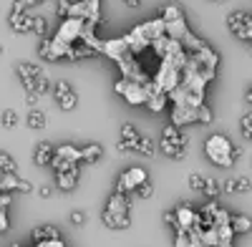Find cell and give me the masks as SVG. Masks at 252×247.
Instances as JSON below:
<instances>
[{
    "mask_svg": "<svg viewBox=\"0 0 252 247\" xmlns=\"http://www.w3.org/2000/svg\"><path fill=\"white\" fill-rule=\"evenodd\" d=\"M38 98H40V96H35V93L26 91V104H28L31 109H38Z\"/></svg>",
    "mask_w": 252,
    "mask_h": 247,
    "instance_id": "obj_46",
    "label": "cell"
},
{
    "mask_svg": "<svg viewBox=\"0 0 252 247\" xmlns=\"http://www.w3.org/2000/svg\"><path fill=\"white\" fill-rule=\"evenodd\" d=\"M0 53H3V43H0Z\"/></svg>",
    "mask_w": 252,
    "mask_h": 247,
    "instance_id": "obj_52",
    "label": "cell"
},
{
    "mask_svg": "<svg viewBox=\"0 0 252 247\" xmlns=\"http://www.w3.org/2000/svg\"><path fill=\"white\" fill-rule=\"evenodd\" d=\"M0 174H18V161L8 152H0Z\"/></svg>",
    "mask_w": 252,
    "mask_h": 247,
    "instance_id": "obj_31",
    "label": "cell"
},
{
    "mask_svg": "<svg viewBox=\"0 0 252 247\" xmlns=\"http://www.w3.org/2000/svg\"><path fill=\"white\" fill-rule=\"evenodd\" d=\"M51 194H53V187H48V184H46V187H40V189H38V197H40V199H48Z\"/></svg>",
    "mask_w": 252,
    "mask_h": 247,
    "instance_id": "obj_48",
    "label": "cell"
},
{
    "mask_svg": "<svg viewBox=\"0 0 252 247\" xmlns=\"http://www.w3.org/2000/svg\"><path fill=\"white\" fill-rule=\"evenodd\" d=\"M149 179V172L144 167H129L124 169L119 177H116V189L114 192H121V194H134V189L139 187L141 182Z\"/></svg>",
    "mask_w": 252,
    "mask_h": 247,
    "instance_id": "obj_4",
    "label": "cell"
},
{
    "mask_svg": "<svg viewBox=\"0 0 252 247\" xmlns=\"http://www.w3.org/2000/svg\"><path fill=\"white\" fill-rule=\"evenodd\" d=\"M250 227H252V222H250V215L247 212H237V215L229 212V230H232L235 237L237 235H247Z\"/></svg>",
    "mask_w": 252,
    "mask_h": 247,
    "instance_id": "obj_21",
    "label": "cell"
},
{
    "mask_svg": "<svg viewBox=\"0 0 252 247\" xmlns=\"http://www.w3.org/2000/svg\"><path fill=\"white\" fill-rule=\"evenodd\" d=\"M53 96H56V104H58L61 111H73L76 104H78V93H76V89L68 84L66 78H58V81H56Z\"/></svg>",
    "mask_w": 252,
    "mask_h": 247,
    "instance_id": "obj_8",
    "label": "cell"
},
{
    "mask_svg": "<svg viewBox=\"0 0 252 247\" xmlns=\"http://www.w3.org/2000/svg\"><path fill=\"white\" fill-rule=\"evenodd\" d=\"M94 56H98L94 48L83 46V43H73L71 46V53H68V61H83V58H94Z\"/></svg>",
    "mask_w": 252,
    "mask_h": 247,
    "instance_id": "obj_30",
    "label": "cell"
},
{
    "mask_svg": "<svg viewBox=\"0 0 252 247\" xmlns=\"http://www.w3.org/2000/svg\"><path fill=\"white\" fill-rule=\"evenodd\" d=\"M134 194H136V199H149L152 194H154V184L146 179V182H141L139 187L134 189Z\"/></svg>",
    "mask_w": 252,
    "mask_h": 247,
    "instance_id": "obj_36",
    "label": "cell"
},
{
    "mask_svg": "<svg viewBox=\"0 0 252 247\" xmlns=\"http://www.w3.org/2000/svg\"><path fill=\"white\" fill-rule=\"evenodd\" d=\"M103 212H109V215H131L134 212V202L129 199V194L111 192L106 204H103Z\"/></svg>",
    "mask_w": 252,
    "mask_h": 247,
    "instance_id": "obj_13",
    "label": "cell"
},
{
    "mask_svg": "<svg viewBox=\"0 0 252 247\" xmlns=\"http://www.w3.org/2000/svg\"><path fill=\"white\" fill-rule=\"evenodd\" d=\"M48 164L53 167V172H71V169H76V167H78V164H73V161H66V159H61V156H53Z\"/></svg>",
    "mask_w": 252,
    "mask_h": 247,
    "instance_id": "obj_34",
    "label": "cell"
},
{
    "mask_svg": "<svg viewBox=\"0 0 252 247\" xmlns=\"http://www.w3.org/2000/svg\"><path fill=\"white\" fill-rule=\"evenodd\" d=\"M172 126L182 129L189 126V124H197V109H189V106H174L172 109Z\"/></svg>",
    "mask_w": 252,
    "mask_h": 247,
    "instance_id": "obj_18",
    "label": "cell"
},
{
    "mask_svg": "<svg viewBox=\"0 0 252 247\" xmlns=\"http://www.w3.org/2000/svg\"><path fill=\"white\" fill-rule=\"evenodd\" d=\"M227 28L235 38L250 43L252 40V15H250V10H232L227 15Z\"/></svg>",
    "mask_w": 252,
    "mask_h": 247,
    "instance_id": "obj_3",
    "label": "cell"
},
{
    "mask_svg": "<svg viewBox=\"0 0 252 247\" xmlns=\"http://www.w3.org/2000/svg\"><path fill=\"white\" fill-rule=\"evenodd\" d=\"M139 139H141V131L134 126L131 121H124V124H121V129H119L116 152H119V154H134L136 147H139Z\"/></svg>",
    "mask_w": 252,
    "mask_h": 247,
    "instance_id": "obj_7",
    "label": "cell"
},
{
    "mask_svg": "<svg viewBox=\"0 0 252 247\" xmlns=\"http://www.w3.org/2000/svg\"><path fill=\"white\" fill-rule=\"evenodd\" d=\"M212 119H215V114H212V109H209L207 104H202V106L197 109V121L202 124V126H209V124H212Z\"/></svg>",
    "mask_w": 252,
    "mask_h": 247,
    "instance_id": "obj_37",
    "label": "cell"
},
{
    "mask_svg": "<svg viewBox=\"0 0 252 247\" xmlns=\"http://www.w3.org/2000/svg\"><path fill=\"white\" fill-rule=\"evenodd\" d=\"M124 5H129V8H139V5H141V0H124Z\"/></svg>",
    "mask_w": 252,
    "mask_h": 247,
    "instance_id": "obj_49",
    "label": "cell"
},
{
    "mask_svg": "<svg viewBox=\"0 0 252 247\" xmlns=\"http://www.w3.org/2000/svg\"><path fill=\"white\" fill-rule=\"evenodd\" d=\"M81 31H83V20H78V18H63L61 26L56 28L53 38L61 40V43H66V46H73V43H78Z\"/></svg>",
    "mask_w": 252,
    "mask_h": 247,
    "instance_id": "obj_9",
    "label": "cell"
},
{
    "mask_svg": "<svg viewBox=\"0 0 252 247\" xmlns=\"http://www.w3.org/2000/svg\"><path fill=\"white\" fill-rule=\"evenodd\" d=\"M114 91L126 101V104H131V106H144V101H146L144 86L136 84V81H129V78H119L114 84Z\"/></svg>",
    "mask_w": 252,
    "mask_h": 247,
    "instance_id": "obj_5",
    "label": "cell"
},
{
    "mask_svg": "<svg viewBox=\"0 0 252 247\" xmlns=\"http://www.w3.org/2000/svg\"><path fill=\"white\" fill-rule=\"evenodd\" d=\"M35 5V0H15L13 3V10H18V13H26L28 8H33Z\"/></svg>",
    "mask_w": 252,
    "mask_h": 247,
    "instance_id": "obj_42",
    "label": "cell"
},
{
    "mask_svg": "<svg viewBox=\"0 0 252 247\" xmlns=\"http://www.w3.org/2000/svg\"><path fill=\"white\" fill-rule=\"evenodd\" d=\"M136 154H144V156H154L157 154V141L152 136H144L139 139V147H136Z\"/></svg>",
    "mask_w": 252,
    "mask_h": 247,
    "instance_id": "obj_32",
    "label": "cell"
},
{
    "mask_svg": "<svg viewBox=\"0 0 252 247\" xmlns=\"http://www.w3.org/2000/svg\"><path fill=\"white\" fill-rule=\"evenodd\" d=\"M179 78H182V71L172 63V61H161L159 63V68H157V73L152 76V81L164 91V93H169L177 84H179Z\"/></svg>",
    "mask_w": 252,
    "mask_h": 247,
    "instance_id": "obj_6",
    "label": "cell"
},
{
    "mask_svg": "<svg viewBox=\"0 0 252 247\" xmlns=\"http://www.w3.org/2000/svg\"><path fill=\"white\" fill-rule=\"evenodd\" d=\"M101 156H103V147L96 144V141L86 144V147L81 149V161H98Z\"/></svg>",
    "mask_w": 252,
    "mask_h": 247,
    "instance_id": "obj_28",
    "label": "cell"
},
{
    "mask_svg": "<svg viewBox=\"0 0 252 247\" xmlns=\"http://www.w3.org/2000/svg\"><path fill=\"white\" fill-rule=\"evenodd\" d=\"M174 219H177V230H194L202 227V219H199V210H194L189 202H179L177 210H174Z\"/></svg>",
    "mask_w": 252,
    "mask_h": 247,
    "instance_id": "obj_10",
    "label": "cell"
},
{
    "mask_svg": "<svg viewBox=\"0 0 252 247\" xmlns=\"http://www.w3.org/2000/svg\"><path fill=\"white\" fill-rule=\"evenodd\" d=\"M101 53L109 56L111 61H121L124 56H129V48H126V43H124V35L103 40V43H101Z\"/></svg>",
    "mask_w": 252,
    "mask_h": 247,
    "instance_id": "obj_17",
    "label": "cell"
},
{
    "mask_svg": "<svg viewBox=\"0 0 252 247\" xmlns=\"http://www.w3.org/2000/svg\"><path fill=\"white\" fill-rule=\"evenodd\" d=\"M15 71H18V76H20V84H23V89H26V91H31V93H33L35 81L46 73L38 63H31V61H20V63L15 66Z\"/></svg>",
    "mask_w": 252,
    "mask_h": 247,
    "instance_id": "obj_11",
    "label": "cell"
},
{
    "mask_svg": "<svg viewBox=\"0 0 252 247\" xmlns=\"http://www.w3.org/2000/svg\"><path fill=\"white\" fill-rule=\"evenodd\" d=\"M164 23H174V20H184V10H182V5H177V3H166L164 8H161V15H159Z\"/></svg>",
    "mask_w": 252,
    "mask_h": 247,
    "instance_id": "obj_27",
    "label": "cell"
},
{
    "mask_svg": "<svg viewBox=\"0 0 252 247\" xmlns=\"http://www.w3.org/2000/svg\"><path fill=\"white\" fill-rule=\"evenodd\" d=\"M53 156H61V159H66V161L78 164V161H81V149L73 147V144H61V147L53 149Z\"/></svg>",
    "mask_w": 252,
    "mask_h": 247,
    "instance_id": "obj_25",
    "label": "cell"
},
{
    "mask_svg": "<svg viewBox=\"0 0 252 247\" xmlns=\"http://www.w3.org/2000/svg\"><path fill=\"white\" fill-rule=\"evenodd\" d=\"M0 124H3V129H8V131L18 129V126H20V116H18V111H15V109L0 111Z\"/></svg>",
    "mask_w": 252,
    "mask_h": 247,
    "instance_id": "obj_29",
    "label": "cell"
},
{
    "mask_svg": "<svg viewBox=\"0 0 252 247\" xmlns=\"http://www.w3.org/2000/svg\"><path fill=\"white\" fill-rule=\"evenodd\" d=\"M136 31H139V35L146 40V43L152 46L157 38L164 35V23H161V18H154V20H146V23H139Z\"/></svg>",
    "mask_w": 252,
    "mask_h": 247,
    "instance_id": "obj_15",
    "label": "cell"
},
{
    "mask_svg": "<svg viewBox=\"0 0 252 247\" xmlns=\"http://www.w3.org/2000/svg\"><path fill=\"white\" fill-rule=\"evenodd\" d=\"M202 194H204L207 199H217V197L222 194V182L215 179V177H204V182H202Z\"/></svg>",
    "mask_w": 252,
    "mask_h": 247,
    "instance_id": "obj_26",
    "label": "cell"
},
{
    "mask_svg": "<svg viewBox=\"0 0 252 247\" xmlns=\"http://www.w3.org/2000/svg\"><path fill=\"white\" fill-rule=\"evenodd\" d=\"M159 152H161L164 156H169V159L182 161V159L187 156V152H189V136H187L182 129H177V126H172V124H169V126L161 129Z\"/></svg>",
    "mask_w": 252,
    "mask_h": 247,
    "instance_id": "obj_2",
    "label": "cell"
},
{
    "mask_svg": "<svg viewBox=\"0 0 252 247\" xmlns=\"http://www.w3.org/2000/svg\"><path fill=\"white\" fill-rule=\"evenodd\" d=\"M26 124H28V129H33V131H43L48 126V116L40 111V109H31Z\"/></svg>",
    "mask_w": 252,
    "mask_h": 247,
    "instance_id": "obj_24",
    "label": "cell"
},
{
    "mask_svg": "<svg viewBox=\"0 0 252 247\" xmlns=\"http://www.w3.org/2000/svg\"><path fill=\"white\" fill-rule=\"evenodd\" d=\"M61 237V230L56 227V224H38V227L31 230V240L33 242H43V240H58Z\"/></svg>",
    "mask_w": 252,
    "mask_h": 247,
    "instance_id": "obj_22",
    "label": "cell"
},
{
    "mask_svg": "<svg viewBox=\"0 0 252 247\" xmlns=\"http://www.w3.org/2000/svg\"><path fill=\"white\" fill-rule=\"evenodd\" d=\"M78 179H81V167L71 172H56V187L61 192H73L78 187Z\"/></svg>",
    "mask_w": 252,
    "mask_h": 247,
    "instance_id": "obj_19",
    "label": "cell"
},
{
    "mask_svg": "<svg viewBox=\"0 0 252 247\" xmlns=\"http://www.w3.org/2000/svg\"><path fill=\"white\" fill-rule=\"evenodd\" d=\"M8 26L13 33H33V15L26 10V13H18V10H10L8 15Z\"/></svg>",
    "mask_w": 252,
    "mask_h": 247,
    "instance_id": "obj_16",
    "label": "cell"
},
{
    "mask_svg": "<svg viewBox=\"0 0 252 247\" xmlns=\"http://www.w3.org/2000/svg\"><path fill=\"white\" fill-rule=\"evenodd\" d=\"M204 156L215 164V167H222V169H232L237 159L242 156V149L235 147L224 134H209L207 141H204Z\"/></svg>",
    "mask_w": 252,
    "mask_h": 247,
    "instance_id": "obj_1",
    "label": "cell"
},
{
    "mask_svg": "<svg viewBox=\"0 0 252 247\" xmlns=\"http://www.w3.org/2000/svg\"><path fill=\"white\" fill-rule=\"evenodd\" d=\"M250 189H252L250 174H237V177H229L222 182V192L227 194H250Z\"/></svg>",
    "mask_w": 252,
    "mask_h": 247,
    "instance_id": "obj_14",
    "label": "cell"
},
{
    "mask_svg": "<svg viewBox=\"0 0 252 247\" xmlns=\"http://www.w3.org/2000/svg\"><path fill=\"white\" fill-rule=\"evenodd\" d=\"M202 182H204V174H199V172H192L187 177V187L192 189V192H202Z\"/></svg>",
    "mask_w": 252,
    "mask_h": 247,
    "instance_id": "obj_38",
    "label": "cell"
},
{
    "mask_svg": "<svg viewBox=\"0 0 252 247\" xmlns=\"http://www.w3.org/2000/svg\"><path fill=\"white\" fill-rule=\"evenodd\" d=\"M10 192H20V194H31L33 184L18 174H0V194H10Z\"/></svg>",
    "mask_w": 252,
    "mask_h": 247,
    "instance_id": "obj_12",
    "label": "cell"
},
{
    "mask_svg": "<svg viewBox=\"0 0 252 247\" xmlns=\"http://www.w3.org/2000/svg\"><path fill=\"white\" fill-rule=\"evenodd\" d=\"M240 131H242V139L250 144L252 141V114H250V109L242 114V119H240Z\"/></svg>",
    "mask_w": 252,
    "mask_h": 247,
    "instance_id": "obj_33",
    "label": "cell"
},
{
    "mask_svg": "<svg viewBox=\"0 0 252 247\" xmlns=\"http://www.w3.org/2000/svg\"><path fill=\"white\" fill-rule=\"evenodd\" d=\"M35 247H66V242H63V240L58 237V240H43V242H35Z\"/></svg>",
    "mask_w": 252,
    "mask_h": 247,
    "instance_id": "obj_44",
    "label": "cell"
},
{
    "mask_svg": "<svg viewBox=\"0 0 252 247\" xmlns=\"http://www.w3.org/2000/svg\"><path fill=\"white\" fill-rule=\"evenodd\" d=\"M71 3H73V0H56V13H58L61 20H63V18H68V8H71Z\"/></svg>",
    "mask_w": 252,
    "mask_h": 247,
    "instance_id": "obj_40",
    "label": "cell"
},
{
    "mask_svg": "<svg viewBox=\"0 0 252 247\" xmlns=\"http://www.w3.org/2000/svg\"><path fill=\"white\" fill-rule=\"evenodd\" d=\"M164 222L169 224L172 230H177V219H174V210H166V212H164Z\"/></svg>",
    "mask_w": 252,
    "mask_h": 247,
    "instance_id": "obj_45",
    "label": "cell"
},
{
    "mask_svg": "<svg viewBox=\"0 0 252 247\" xmlns=\"http://www.w3.org/2000/svg\"><path fill=\"white\" fill-rule=\"evenodd\" d=\"M10 204H13L10 194H0V210H10Z\"/></svg>",
    "mask_w": 252,
    "mask_h": 247,
    "instance_id": "obj_47",
    "label": "cell"
},
{
    "mask_svg": "<svg viewBox=\"0 0 252 247\" xmlns=\"http://www.w3.org/2000/svg\"><path fill=\"white\" fill-rule=\"evenodd\" d=\"M101 222H103V227H109V230H129L131 227V215H109V212L101 210Z\"/></svg>",
    "mask_w": 252,
    "mask_h": 247,
    "instance_id": "obj_20",
    "label": "cell"
},
{
    "mask_svg": "<svg viewBox=\"0 0 252 247\" xmlns=\"http://www.w3.org/2000/svg\"><path fill=\"white\" fill-rule=\"evenodd\" d=\"M53 144L51 141H38L35 149H33V161L38 164V167H46V164L53 159Z\"/></svg>",
    "mask_w": 252,
    "mask_h": 247,
    "instance_id": "obj_23",
    "label": "cell"
},
{
    "mask_svg": "<svg viewBox=\"0 0 252 247\" xmlns=\"http://www.w3.org/2000/svg\"><path fill=\"white\" fill-rule=\"evenodd\" d=\"M174 247H189V232L187 230H174Z\"/></svg>",
    "mask_w": 252,
    "mask_h": 247,
    "instance_id": "obj_39",
    "label": "cell"
},
{
    "mask_svg": "<svg viewBox=\"0 0 252 247\" xmlns=\"http://www.w3.org/2000/svg\"><path fill=\"white\" fill-rule=\"evenodd\" d=\"M250 104H252V91L247 89V91H245V106L250 109Z\"/></svg>",
    "mask_w": 252,
    "mask_h": 247,
    "instance_id": "obj_50",
    "label": "cell"
},
{
    "mask_svg": "<svg viewBox=\"0 0 252 247\" xmlns=\"http://www.w3.org/2000/svg\"><path fill=\"white\" fill-rule=\"evenodd\" d=\"M33 33L40 35V38L48 35V20L43 15H33Z\"/></svg>",
    "mask_w": 252,
    "mask_h": 247,
    "instance_id": "obj_35",
    "label": "cell"
},
{
    "mask_svg": "<svg viewBox=\"0 0 252 247\" xmlns=\"http://www.w3.org/2000/svg\"><path fill=\"white\" fill-rule=\"evenodd\" d=\"M10 230V217H8V210H0V235Z\"/></svg>",
    "mask_w": 252,
    "mask_h": 247,
    "instance_id": "obj_43",
    "label": "cell"
},
{
    "mask_svg": "<svg viewBox=\"0 0 252 247\" xmlns=\"http://www.w3.org/2000/svg\"><path fill=\"white\" fill-rule=\"evenodd\" d=\"M40 3H48V0H35V5H40Z\"/></svg>",
    "mask_w": 252,
    "mask_h": 247,
    "instance_id": "obj_51",
    "label": "cell"
},
{
    "mask_svg": "<svg viewBox=\"0 0 252 247\" xmlns=\"http://www.w3.org/2000/svg\"><path fill=\"white\" fill-rule=\"evenodd\" d=\"M68 219H71V224H73V227H81V224L86 222V215H83L81 210H73V212L68 215Z\"/></svg>",
    "mask_w": 252,
    "mask_h": 247,
    "instance_id": "obj_41",
    "label": "cell"
}]
</instances>
